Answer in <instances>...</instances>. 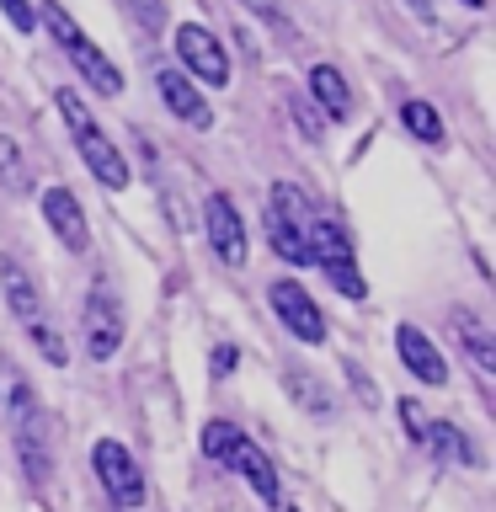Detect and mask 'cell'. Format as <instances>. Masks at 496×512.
<instances>
[{"label": "cell", "mask_w": 496, "mask_h": 512, "mask_svg": "<svg viewBox=\"0 0 496 512\" xmlns=\"http://www.w3.org/2000/svg\"><path fill=\"white\" fill-rule=\"evenodd\" d=\"M251 16H262L267 27H288V11H283V0H240Z\"/></svg>", "instance_id": "cell-25"}, {"label": "cell", "mask_w": 496, "mask_h": 512, "mask_svg": "<svg viewBox=\"0 0 496 512\" xmlns=\"http://www.w3.org/2000/svg\"><path fill=\"white\" fill-rule=\"evenodd\" d=\"M400 123H406V134L411 139H422V144H443V118H438V107L432 102H411L400 107Z\"/></svg>", "instance_id": "cell-17"}, {"label": "cell", "mask_w": 496, "mask_h": 512, "mask_svg": "<svg viewBox=\"0 0 496 512\" xmlns=\"http://www.w3.org/2000/svg\"><path fill=\"white\" fill-rule=\"evenodd\" d=\"M91 464H96L102 491L112 496V507H123V512H139L144 507V470L134 464V454H128L118 438H96L91 443Z\"/></svg>", "instance_id": "cell-5"}, {"label": "cell", "mask_w": 496, "mask_h": 512, "mask_svg": "<svg viewBox=\"0 0 496 512\" xmlns=\"http://www.w3.org/2000/svg\"><path fill=\"white\" fill-rule=\"evenodd\" d=\"M0 278H6V299H11V310L22 315V320H38V288H32V278H22V267L11 262H0Z\"/></svg>", "instance_id": "cell-18"}, {"label": "cell", "mask_w": 496, "mask_h": 512, "mask_svg": "<svg viewBox=\"0 0 496 512\" xmlns=\"http://www.w3.org/2000/svg\"><path fill=\"white\" fill-rule=\"evenodd\" d=\"M464 6H486V0H464Z\"/></svg>", "instance_id": "cell-30"}, {"label": "cell", "mask_w": 496, "mask_h": 512, "mask_svg": "<svg viewBox=\"0 0 496 512\" xmlns=\"http://www.w3.org/2000/svg\"><path fill=\"white\" fill-rule=\"evenodd\" d=\"M406 6H411L416 16H432V0H406Z\"/></svg>", "instance_id": "cell-29"}, {"label": "cell", "mask_w": 496, "mask_h": 512, "mask_svg": "<svg viewBox=\"0 0 496 512\" xmlns=\"http://www.w3.org/2000/svg\"><path fill=\"white\" fill-rule=\"evenodd\" d=\"M230 368H235V347L224 342V347L214 352V379H224V374H230Z\"/></svg>", "instance_id": "cell-28"}, {"label": "cell", "mask_w": 496, "mask_h": 512, "mask_svg": "<svg viewBox=\"0 0 496 512\" xmlns=\"http://www.w3.org/2000/svg\"><path fill=\"white\" fill-rule=\"evenodd\" d=\"M0 11H6V22L16 32H32L38 27V11H32V0H0Z\"/></svg>", "instance_id": "cell-24"}, {"label": "cell", "mask_w": 496, "mask_h": 512, "mask_svg": "<svg viewBox=\"0 0 496 512\" xmlns=\"http://www.w3.org/2000/svg\"><path fill=\"white\" fill-rule=\"evenodd\" d=\"M283 512H294V507H283Z\"/></svg>", "instance_id": "cell-31"}, {"label": "cell", "mask_w": 496, "mask_h": 512, "mask_svg": "<svg viewBox=\"0 0 496 512\" xmlns=\"http://www.w3.org/2000/svg\"><path fill=\"white\" fill-rule=\"evenodd\" d=\"M224 464H230L235 475H246V486L262 496V502H272L278 507L283 502V486H278V470H272V459L262 454V448H256L246 432H235L230 438V448H224Z\"/></svg>", "instance_id": "cell-11"}, {"label": "cell", "mask_w": 496, "mask_h": 512, "mask_svg": "<svg viewBox=\"0 0 496 512\" xmlns=\"http://www.w3.org/2000/svg\"><path fill=\"white\" fill-rule=\"evenodd\" d=\"M310 96L320 102V112H326L331 123H347L352 118V91L336 64H310Z\"/></svg>", "instance_id": "cell-14"}, {"label": "cell", "mask_w": 496, "mask_h": 512, "mask_svg": "<svg viewBox=\"0 0 496 512\" xmlns=\"http://www.w3.org/2000/svg\"><path fill=\"white\" fill-rule=\"evenodd\" d=\"M43 219H48V230L59 235V246L64 251H91V224H86V214H80V198L70 187H48L43 192Z\"/></svg>", "instance_id": "cell-10"}, {"label": "cell", "mask_w": 496, "mask_h": 512, "mask_svg": "<svg viewBox=\"0 0 496 512\" xmlns=\"http://www.w3.org/2000/svg\"><path fill=\"white\" fill-rule=\"evenodd\" d=\"M32 342H38V352L48 363H64L70 352H64V342H59V331L54 326H43V320H32Z\"/></svg>", "instance_id": "cell-22"}, {"label": "cell", "mask_w": 496, "mask_h": 512, "mask_svg": "<svg viewBox=\"0 0 496 512\" xmlns=\"http://www.w3.org/2000/svg\"><path fill=\"white\" fill-rule=\"evenodd\" d=\"M395 411H400V422H406V438L427 448V432H432V416L422 411V400H411V395H406V400H400V406H395Z\"/></svg>", "instance_id": "cell-21"}, {"label": "cell", "mask_w": 496, "mask_h": 512, "mask_svg": "<svg viewBox=\"0 0 496 512\" xmlns=\"http://www.w3.org/2000/svg\"><path fill=\"white\" fill-rule=\"evenodd\" d=\"M235 432H240V427H230V422H208V427H203V454H208V459H224V448H230Z\"/></svg>", "instance_id": "cell-23"}, {"label": "cell", "mask_w": 496, "mask_h": 512, "mask_svg": "<svg viewBox=\"0 0 496 512\" xmlns=\"http://www.w3.org/2000/svg\"><path fill=\"white\" fill-rule=\"evenodd\" d=\"M304 246H310V267L326 272V283H331V288H342L347 299H368L363 272H358V256H352L347 235L336 230V224H331L326 214H315L310 235H304Z\"/></svg>", "instance_id": "cell-4"}, {"label": "cell", "mask_w": 496, "mask_h": 512, "mask_svg": "<svg viewBox=\"0 0 496 512\" xmlns=\"http://www.w3.org/2000/svg\"><path fill=\"white\" fill-rule=\"evenodd\" d=\"M395 352H400V363L411 368V379H422V384H448V363H443V352H438V342H432L427 331L400 326V331H395Z\"/></svg>", "instance_id": "cell-12"}, {"label": "cell", "mask_w": 496, "mask_h": 512, "mask_svg": "<svg viewBox=\"0 0 496 512\" xmlns=\"http://www.w3.org/2000/svg\"><path fill=\"white\" fill-rule=\"evenodd\" d=\"M155 86H160V102H166L182 123H192V128H214V107L203 102V91L192 86L182 70H160Z\"/></svg>", "instance_id": "cell-13"}, {"label": "cell", "mask_w": 496, "mask_h": 512, "mask_svg": "<svg viewBox=\"0 0 496 512\" xmlns=\"http://www.w3.org/2000/svg\"><path fill=\"white\" fill-rule=\"evenodd\" d=\"M427 448L438 459H459V464H475V448H470V438L454 427V422H432V432H427Z\"/></svg>", "instance_id": "cell-19"}, {"label": "cell", "mask_w": 496, "mask_h": 512, "mask_svg": "<svg viewBox=\"0 0 496 512\" xmlns=\"http://www.w3.org/2000/svg\"><path fill=\"white\" fill-rule=\"evenodd\" d=\"M38 16H43V27L54 32V43L64 48V54H70V64L80 70V80H86V86H96L102 96H118V91H123L118 64H112V59L102 54V48H96V43L86 38V27H80L75 16L59 6V0H43V11H38Z\"/></svg>", "instance_id": "cell-2"}, {"label": "cell", "mask_w": 496, "mask_h": 512, "mask_svg": "<svg viewBox=\"0 0 496 512\" xmlns=\"http://www.w3.org/2000/svg\"><path fill=\"white\" fill-rule=\"evenodd\" d=\"M16 448H22V464L32 470V480H48V448H43V427L38 422H22L16 427Z\"/></svg>", "instance_id": "cell-20"}, {"label": "cell", "mask_w": 496, "mask_h": 512, "mask_svg": "<svg viewBox=\"0 0 496 512\" xmlns=\"http://www.w3.org/2000/svg\"><path fill=\"white\" fill-rule=\"evenodd\" d=\"M176 59H182V75L192 86H230V54L208 27L182 22L176 27Z\"/></svg>", "instance_id": "cell-6"}, {"label": "cell", "mask_w": 496, "mask_h": 512, "mask_svg": "<svg viewBox=\"0 0 496 512\" xmlns=\"http://www.w3.org/2000/svg\"><path fill=\"white\" fill-rule=\"evenodd\" d=\"M118 347H123V310H118V299H112V288L96 283L91 299H86V352L96 363H107Z\"/></svg>", "instance_id": "cell-9"}, {"label": "cell", "mask_w": 496, "mask_h": 512, "mask_svg": "<svg viewBox=\"0 0 496 512\" xmlns=\"http://www.w3.org/2000/svg\"><path fill=\"white\" fill-rule=\"evenodd\" d=\"M54 107H59V118L70 123V139H75L80 160H86V171H91L102 187L123 192V187H128V160H123L118 144H112V139L102 134V123L91 118V107L80 102V96H75L70 86H59V91H54Z\"/></svg>", "instance_id": "cell-1"}, {"label": "cell", "mask_w": 496, "mask_h": 512, "mask_svg": "<svg viewBox=\"0 0 496 512\" xmlns=\"http://www.w3.org/2000/svg\"><path fill=\"white\" fill-rule=\"evenodd\" d=\"M267 299H272V315L283 320V331L294 336V342H304V347L326 342V315H320V304L310 294H304V283L278 278V283L267 288Z\"/></svg>", "instance_id": "cell-7"}, {"label": "cell", "mask_w": 496, "mask_h": 512, "mask_svg": "<svg viewBox=\"0 0 496 512\" xmlns=\"http://www.w3.org/2000/svg\"><path fill=\"white\" fill-rule=\"evenodd\" d=\"M128 6H134V16L144 27H160L166 22V0H128Z\"/></svg>", "instance_id": "cell-27"}, {"label": "cell", "mask_w": 496, "mask_h": 512, "mask_svg": "<svg viewBox=\"0 0 496 512\" xmlns=\"http://www.w3.org/2000/svg\"><path fill=\"white\" fill-rule=\"evenodd\" d=\"M310 384H315L310 374H288V390H294V395L304 400V406H310V411H331V400H320V395L310 390Z\"/></svg>", "instance_id": "cell-26"}, {"label": "cell", "mask_w": 496, "mask_h": 512, "mask_svg": "<svg viewBox=\"0 0 496 512\" xmlns=\"http://www.w3.org/2000/svg\"><path fill=\"white\" fill-rule=\"evenodd\" d=\"M203 230L224 267L246 262V224H240V208L230 203V192H208L203 198Z\"/></svg>", "instance_id": "cell-8"}, {"label": "cell", "mask_w": 496, "mask_h": 512, "mask_svg": "<svg viewBox=\"0 0 496 512\" xmlns=\"http://www.w3.org/2000/svg\"><path fill=\"white\" fill-rule=\"evenodd\" d=\"M454 336L459 347L470 352V363L480 368V374H496V342H491V326L480 320L475 310H454Z\"/></svg>", "instance_id": "cell-15"}, {"label": "cell", "mask_w": 496, "mask_h": 512, "mask_svg": "<svg viewBox=\"0 0 496 512\" xmlns=\"http://www.w3.org/2000/svg\"><path fill=\"white\" fill-rule=\"evenodd\" d=\"M310 224H315V208L299 187L278 182L267 192V246L278 251L288 267H310V246H304Z\"/></svg>", "instance_id": "cell-3"}, {"label": "cell", "mask_w": 496, "mask_h": 512, "mask_svg": "<svg viewBox=\"0 0 496 512\" xmlns=\"http://www.w3.org/2000/svg\"><path fill=\"white\" fill-rule=\"evenodd\" d=\"M0 187H6V192H16V198H27V192H32L27 155H22V144H16L11 134H0Z\"/></svg>", "instance_id": "cell-16"}]
</instances>
